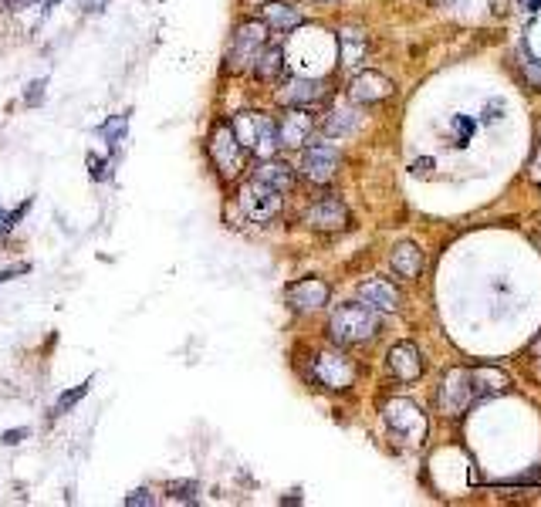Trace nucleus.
I'll list each match as a JSON object with an SVG mask.
<instances>
[{"mask_svg":"<svg viewBox=\"0 0 541 507\" xmlns=\"http://www.w3.org/2000/svg\"><path fill=\"white\" fill-rule=\"evenodd\" d=\"M379 332V311H372L366 301H345L332 311L328 318V338H332L339 349H352Z\"/></svg>","mask_w":541,"mask_h":507,"instance_id":"obj_1","label":"nucleus"},{"mask_svg":"<svg viewBox=\"0 0 541 507\" xmlns=\"http://www.w3.org/2000/svg\"><path fill=\"white\" fill-rule=\"evenodd\" d=\"M230 126H234L237 139H241L244 153H251L257 159L278 156L281 139H278V122H274L271 115H264V112H237L234 119H230Z\"/></svg>","mask_w":541,"mask_h":507,"instance_id":"obj_2","label":"nucleus"},{"mask_svg":"<svg viewBox=\"0 0 541 507\" xmlns=\"http://www.w3.org/2000/svg\"><path fill=\"white\" fill-rule=\"evenodd\" d=\"M207 153H210V163L217 166L220 180H237L244 173V146L237 139L234 126L230 119H217L210 126V136H207Z\"/></svg>","mask_w":541,"mask_h":507,"instance_id":"obj_3","label":"nucleus"},{"mask_svg":"<svg viewBox=\"0 0 541 507\" xmlns=\"http://www.w3.org/2000/svg\"><path fill=\"white\" fill-rule=\"evenodd\" d=\"M308 376H312L315 386L328 389V393H345V389L356 386L359 366L342 349H325L312 355V372Z\"/></svg>","mask_w":541,"mask_h":507,"instance_id":"obj_4","label":"nucleus"},{"mask_svg":"<svg viewBox=\"0 0 541 507\" xmlns=\"http://www.w3.org/2000/svg\"><path fill=\"white\" fill-rule=\"evenodd\" d=\"M268 44V24L261 17H251V21H241L234 31V41H230V55H227V68L230 71H244L254 65V58L261 55V48Z\"/></svg>","mask_w":541,"mask_h":507,"instance_id":"obj_5","label":"nucleus"},{"mask_svg":"<svg viewBox=\"0 0 541 507\" xmlns=\"http://www.w3.org/2000/svg\"><path fill=\"white\" fill-rule=\"evenodd\" d=\"M383 420L399 440L420 443L427 437V413L413 403V399H389L383 406Z\"/></svg>","mask_w":541,"mask_h":507,"instance_id":"obj_6","label":"nucleus"},{"mask_svg":"<svg viewBox=\"0 0 541 507\" xmlns=\"http://www.w3.org/2000/svg\"><path fill=\"white\" fill-rule=\"evenodd\" d=\"M237 203H241L244 217L251 220V224H268V220H274L281 213V193L264 186L261 180H254V176L247 183H241Z\"/></svg>","mask_w":541,"mask_h":507,"instance_id":"obj_7","label":"nucleus"},{"mask_svg":"<svg viewBox=\"0 0 541 507\" xmlns=\"http://www.w3.org/2000/svg\"><path fill=\"white\" fill-rule=\"evenodd\" d=\"M474 382H470V369H450L440 382L437 393V406L443 416H460L467 413L470 403H474Z\"/></svg>","mask_w":541,"mask_h":507,"instance_id":"obj_8","label":"nucleus"},{"mask_svg":"<svg viewBox=\"0 0 541 507\" xmlns=\"http://www.w3.org/2000/svg\"><path fill=\"white\" fill-rule=\"evenodd\" d=\"M339 169H342V153L335 146H325V142L308 146L305 156H301V176L315 186H328L339 176Z\"/></svg>","mask_w":541,"mask_h":507,"instance_id":"obj_9","label":"nucleus"},{"mask_svg":"<svg viewBox=\"0 0 541 507\" xmlns=\"http://www.w3.org/2000/svg\"><path fill=\"white\" fill-rule=\"evenodd\" d=\"M328 298H332V288H328V281L322 278H301L285 288V301L295 315H308V311L325 308Z\"/></svg>","mask_w":541,"mask_h":507,"instance_id":"obj_10","label":"nucleus"},{"mask_svg":"<svg viewBox=\"0 0 541 507\" xmlns=\"http://www.w3.org/2000/svg\"><path fill=\"white\" fill-rule=\"evenodd\" d=\"M305 224L318 230V234H339V230L349 227V207L339 197H322L308 207Z\"/></svg>","mask_w":541,"mask_h":507,"instance_id":"obj_11","label":"nucleus"},{"mask_svg":"<svg viewBox=\"0 0 541 507\" xmlns=\"http://www.w3.org/2000/svg\"><path fill=\"white\" fill-rule=\"evenodd\" d=\"M312 132H315V115L308 109L285 105V115H281V122H278L281 149H305V142L312 139Z\"/></svg>","mask_w":541,"mask_h":507,"instance_id":"obj_12","label":"nucleus"},{"mask_svg":"<svg viewBox=\"0 0 541 507\" xmlns=\"http://www.w3.org/2000/svg\"><path fill=\"white\" fill-rule=\"evenodd\" d=\"M281 105H295V109H312V105L325 102L328 99V85L322 78H305V75H295L281 85L278 92Z\"/></svg>","mask_w":541,"mask_h":507,"instance_id":"obj_13","label":"nucleus"},{"mask_svg":"<svg viewBox=\"0 0 541 507\" xmlns=\"http://www.w3.org/2000/svg\"><path fill=\"white\" fill-rule=\"evenodd\" d=\"M396 85L389 82L386 75H379V71H359L356 78L349 82V99L356 105H379L386 99H393Z\"/></svg>","mask_w":541,"mask_h":507,"instance_id":"obj_14","label":"nucleus"},{"mask_svg":"<svg viewBox=\"0 0 541 507\" xmlns=\"http://www.w3.org/2000/svg\"><path fill=\"white\" fill-rule=\"evenodd\" d=\"M359 301H366L372 311H386V315H393V311L403 308V295H399V288L393 281L386 278H369L359 284Z\"/></svg>","mask_w":541,"mask_h":507,"instance_id":"obj_15","label":"nucleus"},{"mask_svg":"<svg viewBox=\"0 0 541 507\" xmlns=\"http://www.w3.org/2000/svg\"><path fill=\"white\" fill-rule=\"evenodd\" d=\"M386 362H389V372H393L399 382H416L423 376V352L416 349L413 342H396L393 349H389Z\"/></svg>","mask_w":541,"mask_h":507,"instance_id":"obj_16","label":"nucleus"},{"mask_svg":"<svg viewBox=\"0 0 541 507\" xmlns=\"http://www.w3.org/2000/svg\"><path fill=\"white\" fill-rule=\"evenodd\" d=\"M254 180H261L264 186H271V190H278V193H291L295 190V169H291L288 163H281L278 156H271V159H257V166H254Z\"/></svg>","mask_w":541,"mask_h":507,"instance_id":"obj_17","label":"nucleus"},{"mask_svg":"<svg viewBox=\"0 0 541 507\" xmlns=\"http://www.w3.org/2000/svg\"><path fill=\"white\" fill-rule=\"evenodd\" d=\"M470 382H474V396L477 399H498L511 389V376L498 366H481L470 372Z\"/></svg>","mask_w":541,"mask_h":507,"instance_id":"obj_18","label":"nucleus"},{"mask_svg":"<svg viewBox=\"0 0 541 507\" xmlns=\"http://www.w3.org/2000/svg\"><path fill=\"white\" fill-rule=\"evenodd\" d=\"M261 21L268 24V28L274 31H295L301 28V11L295 4H288V0H264V7H261Z\"/></svg>","mask_w":541,"mask_h":507,"instance_id":"obj_19","label":"nucleus"},{"mask_svg":"<svg viewBox=\"0 0 541 507\" xmlns=\"http://www.w3.org/2000/svg\"><path fill=\"white\" fill-rule=\"evenodd\" d=\"M389 264H393V271L399 274V278L413 281L423 274V251L413 244V240H399V244L393 247V254H389Z\"/></svg>","mask_w":541,"mask_h":507,"instance_id":"obj_20","label":"nucleus"},{"mask_svg":"<svg viewBox=\"0 0 541 507\" xmlns=\"http://www.w3.org/2000/svg\"><path fill=\"white\" fill-rule=\"evenodd\" d=\"M251 71H254L257 82H264V85L281 82V75H285V51H281L278 44H264L261 55L254 58Z\"/></svg>","mask_w":541,"mask_h":507,"instance_id":"obj_21","label":"nucleus"},{"mask_svg":"<svg viewBox=\"0 0 541 507\" xmlns=\"http://www.w3.org/2000/svg\"><path fill=\"white\" fill-rule=\"evenodd\" d=\"M369 55V38L362 34L359 28H345L339 31V58H342V65H349V68H356L362 65Z\"/></svg>","mask_w":541,"mask_h":507,"instance_id":"obj_22","label":"nucleus"},{"mask_svg":"<svg viewBox=\"0 0 541 507\" xmlns=\"http://www.w3.org/2000/svg\"><path fill=\"white\" fill-rule=\"evenodd\" d=\"M359 126V115L352 112V109H332L325 115V122H322V132L328 139H342V136H352Z\"/></svg>","mask_w":541,"mask_h":507,"instance_id":"obj_23","label":"nucleus"},{"mask_svg":"<svg viewBox=\"0 0 541 507\" xmlns=\"http://www.w3.org/2000/svg\"><path fill=\"white\" fill-rule=\"evenodd\" d=\"M99 136L109 142L112 146V153L119 156V149H122V142H126V132H129V112H122V115H112V119H105L99 129Z\"/></svg>","mask_w":541,"mask_h":507,"instance_id":"obj_24","label":"nucleus"},{"mask_svg":"<svg viewBox=\"0 0 541 507\" xmlns=\"http://www.w3.org/2000/svg\"><path fill=\"white\" fill-rule=\"evenodd\" d=\"M197 480H170V484H166V497H170V501H186V504H193L197 501Z\"/></svg>","mask_w":541,"mask_h":507,"instance_id":"obj_25","label":"nucleus"},{"mask_svg":"<svg viewBox=\"0 0 541 507\" xmlns=\"http://www.w3.org/2000/svg\"><path fill=\"white\" fill-rule=\"evenodd\" d=\"M88 389H92V379H85L82 386H75V389H68V393H61V396H58V403H55V416H65L68 409L82 403V399L88 396Z\"/></svg>","mask_w":541,"mask_h":507,"instance_id":"obj_26","label":"nucleus"},{"mask_svg":"<svg viewBox=\"0 0 541 507\" xmlns=\"http://www.w3.org/2000/svg\"><path fill=\"white\" fill-rule=\"evenodd\" d=\"M521 75H525L528 88H535V92H541V61L525 58V61H521Z\"/></svg>","mask_w":541,"mask_h":507,"instance_id":"obj_27","label":"nucleus"},{"mask_svg":"<svg viewBox=\"0 0 541 507\" xmlns=\"http://www.w3.org/2000/svg\"><path fill=\"white\" fill-rule=\"evenodd\" d=\"M88 169H92V180H109L112 176V159H95V156H88Z\"/></svg>","mask_w":541,"mask_h":507,"instance_id":"obj_28","label":"nucleus"},{"mask_svg":"<svg viewBox=\"0 0 541 507\" xmlns=\"http://www.w3.org/2000/svg\"><path fill=\"white\" fill-rule=\"evenodd\" d=\"M153 504H156V497L149 487H139V491L126 494V507H153Z\"/></svg>","mask_w":541,"mask_h":507,"instance_id":"obj_29","label":"nucleus"},{"mask_svg":"<svg viewBox=\"0 0 541 507\" xmlns=\"http://www.w3.org/2000/svg\"><path fill=\"white\" fill-rule=\"evenodd\" d=\"M55 4H58V0H14V7H17V11H24V7H38L41 14H48V11H51V7H55Z\"/></svg>","mask_w":541,"mask_h":507,"instance_id":"obj_30","label":"nucleus"},{"mask_svg":"<svg viewBox=\"0 0 541 507\" xmlns=\"http://www.w3.org/2000/svg\"><path fill=\"white\" fill-rule=\"evenodd\" d=\"M28 437H31V430H28V426H21V430H7L0 440H4L7 447H14V443H21V440H28Z\"/></svg>","mask_w":541,"mask_h":507,"instance_id":"obj_31","label":"nucleus"},{"mask_svg":"<svg viewBox=\"0 0 541 507\" xmlns=\"http://www.w3.org/2000/svg\"><path fill=\"white\" fill-rule=\"evenodd\" d=\"M41 95H44V82H31L28 92H24V102H28V105H41Z\"/></svg>","mask_w":541,"mask_h":507,"instance_id":"obj_32","label":"nucleus"},{"mask_svg":"<svg viewBox=\"0 0 541 507\" xmlns=\"http://www.w3.org/2000/svg\"><path fill=\"white\" fill-rule=\"evenodd\" d=\"M78 7H82L85 14H102L105 7H109V0H78Z\"/></svg>","mask_w":541,"mask_h":507,"instance_id":"obj_33","label":"nucleus"},{"mask_svg":"<svg viewBox=\"0 0 541 507\" xmlns=\"http://www.w3.org/2000/svg\"><path fill=\"white\" fill-rule=\"evenodd\" d=\"M7 230H11V213L0 210V234H7Z\"/></svg>","mask_w":541,"mask_h":507,"instance_id":"obj_34","label":"nucleus"},{"mask_svg":"<svg viewBox=\"0 0 541 507\" xmlns=\"http://www.w3.org/2000/svg\"><path fill=\"white\" fill-rule=\"evenodd\" d=\"M430 166H433V159H420V163L413 166V173H420V176H423V173H427Z\"/></svg>","mask_w":541,"mask_h":507,"instance_id":"obj_35","label":"nucleus"},{"mask_svg":"<svg viewBox=\"0 0 541 507\" xmlns=\"http://www.w3.org/2000/svg\"><path fill=\"white\" fill-rule=\"evenodd\" d=\"M521 7H525V11H538L541 0H521Z\"/></svg>","mask_w":541,"mask_h":507,"instance_id":"obj_36","label":"nucleus"},{"mask_svg":"<svg viewBox=\"0 0 541 507\" xmlns=\"http://www.w3.org/2000/svg\"><path fill=\"white\" fill-rule=\"evenodd\" d=\"M315 4H342V0H315Z\"/></svg>","mask_w":541,"mask_h":507,"instance_id":"obj_37","label":"nucleus"},{"mask_svg":"<svg viewBox=\"0 0 541 507\" xmlns=\"http://www.w3.org/2000/svg\"><path fill=\"white\" fill-rule=\"evenodd\" d=\"M538 372H541V369H538Z\"/></svg>","mask_w":541,"mask_h":507,"instance_id":"obj_38","label":"nucleus"}]
</instances>
